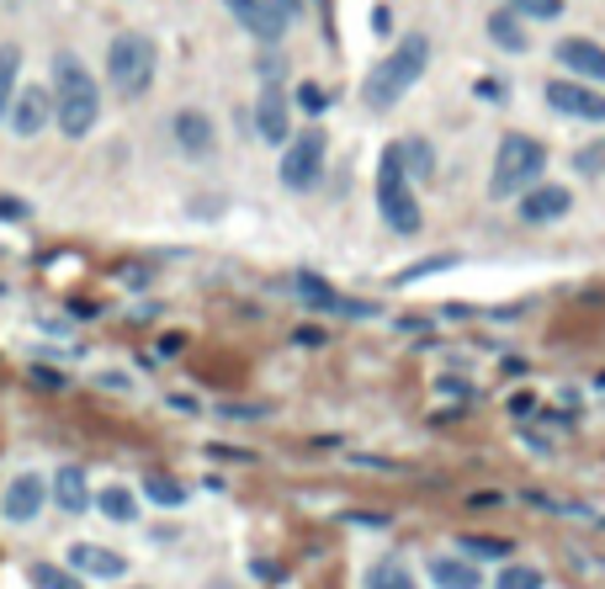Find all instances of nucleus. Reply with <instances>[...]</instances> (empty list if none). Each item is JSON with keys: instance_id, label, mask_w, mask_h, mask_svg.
Instances as JSON below:
<instances>
[{"instance_id": "nucleus-14", "label": "nucleus", "mask_w": 605, "mask_h": 589, "mask_svg": "<svg viewBox=\"0 0 605 589\" xmlns=\"http://www.w3.org/2000/svg\"><path fill=\"white\" fill-rule=\"evenodd\" d=\"M293 293H298L308 308H319V313H351V319H366V313H372L366 303H356V297H340L335 287H330V282H319L313 271H298V277H293Z\"/></svg>"}, {"instance_id": "nucleus-7", "label": "nucleus", "mask_w": 605, "mask_h": 589, "mask_svg": "<svg viewBox=\"0 0 605 589\" xmlns=\"http://www.w3.org/2000/svg\"><path fill=\"white\" fill-rule=\"evenodd\" d=\"M548 106L563 112V117H574V123H605V97L590 80H574V75L548 80Z\"/></svg>"}, {"instance_id": "nucleus-27", "label": "nucleus", "mask_w": 605, "mask_h": 589, "mask_svg": "<svg viewBox=\"0 0 605 589\" xmlns=\"http://www.w3.org/2000/svg\"><path fill=\"white\" fill-rule=\"evenodd\" d=\"M462 552L467 558H504L510 541H494V537H462Z\"/></svg>"}, {"instance_id": "nucleus-17", "label": "nucleus", "mask_w": 605, "mask_h": 589, "mask_svg": "<svg viewBox=\"0 0 605 589\" xmlns=\"http://www.w3.org/2000/svg\"><path fill=\"white\" fill-rule=\"evenodd\" d=\"M49 494L59 510H69V515H80V510H91V484H86V473L75 468V462H64L59 473L49 478Z\"/></svg>"}, {"instance_id": "nucleus-26", "label": "nucleus", "mask_w": 605, "mask_h": 589, "mask_svg": "<svg viewBox=\"0 0 605 589\" xmlns=\"http://www.w3.org/2000/svg\"><path fill=\"white\" fill-rule=\"evenodd\" d=\"M494 589H542V574L515 563V568H504V574H500V585H494Z\"/></svg>"}, {"instance_id": "nucleus-24", "label": "nucleus", "mask_w": 605, "mask_h": 589, "mask_svg": "<svg viewBox=\"0 0 605 589\" xmlns=\"http://www.w3.org/2000/svg\"><path fill=\"white\" fill-rule=\"evenodd\" d=\"M96 510L106 515V521H123V526L139 515V504H133V494H128V489H101L96 494Z\"/></svg>"}, {"instance_id": "nucleus-19", "label": "nucleus", "mask_w": 605, "mask_h": 589, "mask_svg": "<svg viewBox=\"0 0 605 589\" xmlns=\"http://www.w3.org/2000/svg\"><path fill=\"white\" fill-rule=\"evenodd\" d=\"M489 38H494L504 53H526V49H531V38H526V27H520V16H515L510 5L489 16Z\"/></svg>"}, {"instance_id": "nucleus-18", "label": "nucleus", "mask_w": 605, "mask_h": 589, "mask_svg": "<svg viewBox=\"0 0 605 589\" xmlns=\"http://www.w3.org/2000/svg\"><path fill=\"white\" fill-rule=\"evenodd\" d=\"M430 585L436 589H478L484 574L467 558H430Z\"/></svg>"}, {"instance_id": "nucleus-1", "label": "nucleus", "mask_w": 605, "mask_h": 589, "mask_svg": "<svg viewBox=\"0 0 605 589\" xmlns=\"http://www.w3.org/2000/svg\"><path fill=\"white\" fill-rule=\"evenodd\" d=\"M53 123L64 139H86L101 123V86L96 75L80 64V53H59L53 59Z\"/></svg>"}, {"instance_id": "nucleus-10", "label": "nucleus", "mask_w": 605, "mask_h": 589, "mask_svg": "<svg viewBox=\"0 0 605 589\" xmlns=\"http://www.w3.org/2000/svg\"><path fill=\"white\" fill-rule=\"evenodd\" d=\"M43 499H49V478H38V473H16V478L5 484L0 515H5L11 526H27V521L43 510Z\"/></svg>"}, {"instance_id": "nucleus-16", "label": "nucleus", "mask_w": 605, "mask_h": 589, "mask_svg": "<svg viewBox=\"0 0 605 589\" xmlns=\"http://www.w3.org/2000/svg\"><path fill=\"white\" fill-rule=\"evenodd\" d=\"M69 568L75 574H91V579H123L128 574V558L112 552V547H101V541H75L69 547Z\"/></svg>"}, {"instance_id": "nucleus-12", "label": "nucleus", "mask_w": 605, "mask_h": 589, "mask_svg": "<svg viewBox=\"0 0 605 589\" xmlns=\"http://www.w3.org/2000/svg\"><path fill=\"white\" fill-rule=\"evenodd\" d=\"M255 133H260V144H287L293 139V101L276 86H266L255 101Z\"/></svg>"}, {"instance_id": "nucleus-22", "label": "nucleus", "mask_w": 605, "mask_h": 589, "mask_svg": "<svg viewBox=\"0 0 605 589\" xmlns=\"http://www.w3.org/2000/svg\"><path fill=\"white\" fill-rule=\"evenodd\" d=\"M366 589H420V585H414V574L403 568L399 558H383V563L366 568Z\"/></svg>"}, {"instance_id": "nucleus-9", "label": "nucleus", "mask_w": 605, "mask_h": 589, "mask_svg": "<svg viewBox=\"0 0 605 589\" xmlns=\"http://www.w3.org/2000/svg\"><path fill=\"white\" fill-rule=\"evenodd\" d=\"M229 5V16L250 33V38H260V43H282V33L293 27L282 11H276V0H223Z\"/></svg>"}, {"instance_id": "nucleus-13", "label": "nucleus", "mask_w": 605, "mask_h": 589, "mask_svg": "<svg viewBox=\"0 0 605 589\" xmlns=\"http://www.w3.org/2000/svg\"><path fill=\"white\" fill-rule=\"evenodd\" d=\"M170 139L181 144V154L207 159V154H213V144H218V128H213V117H207V112L186 106V112H176V117H170Z\"/></svg>"}, {"instance_id": "nucleus-23", "label": "nucleus", "mask_w": 605, "mask_h": 589, "mask_svg": "<svg viewBox=\"0 0 605 589\" xmlns=\"http://www.w3.org/2000/svg\"><path fill=\"white\" fill-rule=\"evenodd\" d=\"M27 579H33V589H86L75 568H53V563H33Z\"/></svg>"}, {"instance_id": "nucleus-4", "label": "nucleus", "mask_w": 605, "mask_h": 589, "mask_svg": "<svg viewBox=\"0 0 605 589\" xmlns=\"http://www.w3.org/2000/svg\"><path fill=\"white\" fill-rule=\"evenodd\" d=\"M154 43L144 33H117L112 38V49H106V86H112V97L123 101H139L144 91L154 86Z\"/></svg>"}, {"instance_id": "nucleus-15", "label": "nucleus", "mask_w": 605, "mask_h": 589, "mask_svg": "<svg viewBox=\"0 0 605 589\" xmlns=\"http://www.w3.org/2000/svg\"><path fill=\"white\" fill-rule=\"evenodd\" d=\"M553 59L574 75V80H601L605 86V49L595 38H563Z\"/></svg>"}, {"instance_id": "nucleus-25", "label": "nucleus", "mask_w": 605, "mask_h": 589, "mask_svg": "<svg viewBox=\"0 0 605 589\" xmlns=\"http://www.w3.org/2000/svg\"><path fill=\"white\" fill-rule=\"evenodd\" d=\"M504 5L526 22H557L563 16V0H504Z\"/></svg>"}, {"instance_id": "nucleus-29", "label": "nucleus", "mask_w": 605, "mask_h": 589, "mask_svg": "<svg viewBox=\"0 0 605 589\" xmlns=\"http://www.w3.org/2000/svg\"><path fill=\"white\" fill-rule=\"evenodd\" d=\"M298 101H302V112H324V106H330V101H324V91H319V86H308V80H302Z\"/></svg>"}, {"instance_id": "nucleus-6", "label": "nucleus", "mask_w": 605, "mask_h": 589, "mask_svg": "<svg viewBox=\"0 0 605 589\" xmlns=\"http://www.w3.org/2000/svg\"><path fill=\"white\" fill-rule=\"evenodd\" d=\"M324 149H330V139L319 128H308L302 139H287V154H282V187L287 192H313L324 181Z\"/></svg>"}, {"instance_id": "nucleus-28", "label": "nucleus", "mask_w": 605, "mask_h": 589, "mask_svg": "<svg viewBox=\"0 0 605 589\" xmlns=\"http://www.w3.org/2000/svg\"><path fill=\"white\" fill-rule=\"evenodd\" d=\"M144 489H150V499H154V504H181V499H186V489H181L176 478H150Z\"/></svg>"}, {"instance_id": "nucleus-3", "label": "nucleus", "mask_w": 605, "mask_h": 589, "mask_svg": "<svg viewBox=\"0 0 605 589\" xmlns=\"http://www.w3.org/2000/svg\"><path fill=\"white\" fill-rule=\"evenodd\" d=\"M548 170V149L537 144L531 133H504L500 154H494V176H489V196L494 202H510L520 196L526 187H537Z\"/></svg>"}, {"instance_id": "nucleus-8", "label": "nucleus", "mask_w": 605, "mask_h": 589, "mask_svg": "<svg viewBox=\"0 0 605 589\" xmlns=\"http://www.w3.org/2000/svg\"><path fill=\"white\" fill-rule=\"evenodd\" d=\"M53 117V91L49 86H22L16 97H11V112H5V123H11V133L16 139H33V133H43Z\"/></svg>"}, {"instance_id": "nucleus-20", "label": "nucleus", "mask_w": 605, "mask_h": 589, "mask_svg": "<svg viewBox=\"0 0 605 589\" xmlns=\"http://www.w3.org/2000/svg\"><path fill=\"white\" fill-rule=\"evenodd\" d=\"M399 159H403V170H409V181H430L436 176V149L425 144V139H399Z\"/></svg>"}, {"instance_id": "nucleus-5", "label": "nucleus", "mask_w": 605, "mask_h": 589, "mask_svg": "<svg viewBox=\"0 0 605 589\" xmlns=\"http://www.w3.org/2000/svg\"><path fill=\"white\" fill-rule=\"evenodd\" d=\"M377 213H383V223L394 234H403V240L425 229V213H420V196H414V181L403 170L399 149H388L383 165H377Z\"/></svg>"}, {"instance_id": "nucleus-2", "label": "nucleus", "mask_w": 605, "mask_h": 589, "mask_svg": "<svg viewBox=\"0 0 605 589\" xmlns=\"http://www.w3.org/2000/svg\"><path fill=\"white\" fill-rule=\"evenodd\" d=\"M425 69H430V38L425 33H409V38H399V49L388 53L372 75H366V86H361V101L366 106H394V101H403V91H414L420 80H425Z\"/></svg>"}, {"instance_id": "nucleus-11", "label": "nucleus", "mask_w": 605, "mask_h": 589, "mask_svg": "<svg viewBox=\"0 0 605 589\" xmlns=\"http://www.w3.org/2000/svg\"><path fill=\"white\" fill-rule=\"evenodd\" d=\"M568 207H574V192H568V187H542V181L515 196V213H520V223H531V229H537V223H557Z\"/></svg>"}, {"instance_id": "nucleus-21", "label": "nucleus", "mask_w": 605, "mask_h": 589, "mask_svg": "<svg viewBox=\"0 0 605 589\" xmlns=\"http://www.w3.org/2000/svg\"><path fill=\"white\" fill-rule=\"evenodd\" d=\"M16 75H22V49H16V43H0V123H5V112H11V97L22 91Z\"/></svg>"}, {"instance_id": "nucleus-30", "label": "nucleus", "mask_w": 605, "mask_h": 589, "mask_svg": "<svg viewBox=\"0 0 605 589\" xmlns=\"http://www.w3.org/2000/svg\"><path fill=\"white\" fill-rule=\"evenodd\" d=\"M276 11H282L287 22H298V16H302V0H276Z\"/></svg>"}]
</instances>
